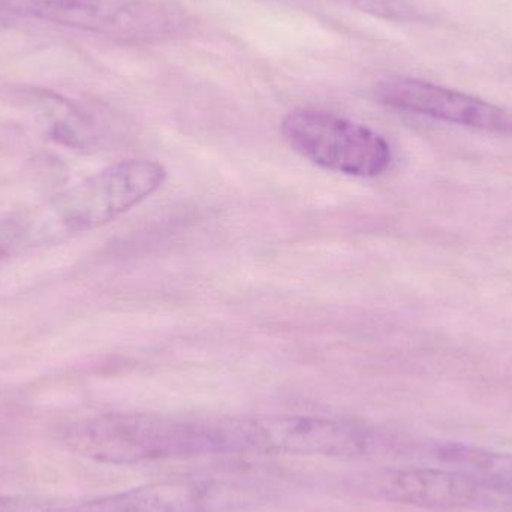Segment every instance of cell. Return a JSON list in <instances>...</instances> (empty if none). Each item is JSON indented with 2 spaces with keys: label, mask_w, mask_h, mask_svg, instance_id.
I'll list each match as a JSON object with an SVG mask.
<instances>
[{
  "label": "cell",
  "mask_w": 512,
  "mask_h": 512,
  "mask_svg": "<svg viewBox=\"0 0 512 512\" xmlns=\"http://www.w3.org/2000/svg\"><path fill=\"white\" fill-rule=\"evenodd\" d=\"M62 441L72 453L108 465L233 453L231 420L191 421L114 414L69 424Z\"/></svg>",
  "instance_id": "1"
},
{
  "label": "cell",
  "mask_w": 512,
  "mask_h": 512,
  "mask_svg": "<svg viewBox=\"0 0 512 512\" xmlns=\"http://www.w3.org/2000/svg\"><path fill=\"white\" fill-rule=\"evenodd\" d=\"M15 12L125 42L165 41L182 35V11L153 0H0Z\"/></svg>",
  "instance_id": "2"
},
{
  "label": "cell",
  "mask_w": 512,
  "mask_h": 512,
  "mask_svg": "<svg viewBox=\"0 0 512 512\" xmlns=\"http://www.w3.org/2000/svg\"><path fill=\"white\" fill-rule=\"evenodd\" d=\"M280 129L295 152L336 173L370 179L385 173L393 159L390 144L378 132L327 111H291Z\"/></svg>",
  "instance_id": "3"
},
{
  "label": "cell",
  "mask_w": 512,
  "mask_h": 512,
  "mask_svg": "<svg viewBox=\"0 0 512 512\" xmlns=\"http://www.w3.org/2000/svg\"><path fill=\"white\" fill-rule=\"evenodd\" d=\"M165 179L158 162H120L62 192L54 200V216L69 233L95 230L155 194Z\"/></svg>",
  "instance_id": "4"
},
{
  "label": "cell",
  "mask_w": 512,
  "mask_h": 512,
  "mask_svg": "<svg viewBox=\"0 0 512 512\" xmlns=\"http://www.w3.org/2000/svg\"><path fill=\"white\" fill-rule=\"evenodd\" d=\"M242 451L297 456H357L369 447V433L346 421L321 417L239 420Z\"/></svg>",
  "instance_id": "5"
},
{
  "label": "cell",
  "mask_w": 512,
  "mask_h": 512,
  "mask_svg": "<svg viewBox=\"0 0 512 512\" xmlns=\"http://www.w3.org/2000/svg\"><path fill=\"white\" fill-rule=\"evenodd\" d=\"M376 98L388 107L483 131L512 134V113L483 99L414 78L379 81Z\"/></svg>",
  "instance_id": "6"
},
{
  "label": "cell",
  "mask_w": 512,
  "mask_h": 512,
  "mask_svg": "<svg viewBox=\"0 0 512 512\" xmlns=\"http://www.w3.org/2000/svg\"><path fill=\"white\" fill-rule=\"evenodd\" d=\"M209 492L201 481L170 480L83 501L41 499L33 512H201Z\"/></svg>",
  "instance_id": "7"
},
{
  "label": "cell",
  "mask_w": 512,
  "mask_h": 512,
  "mask_svg": "<svg viewBox=\"0 0 512 512\" xmlns=\"http://www.w3.org/2000/svg\"><path fill=\"white\" fill-rule=\"evenodd\" d=\"M372 481L369 489L382 498L426 508L466 507L480 492L469 478L453 469H394Z\"/></svg>",
  "instance_id": "8"
},
{
  "label": "cell",
  "mask_w": 512,
  "mask_h": 512,
  "mask_svg": "<svg viewBox=\"0 0 512 512\" xmlns=\"http://www.w3.org/2000/svg\"><path fill=\"white\" fill-rule=\"evenodd\" d=\"M436 454L448 469L465 475L478 489L512 495V454L463 444L441 445Z\"/></svg>",
  "instance_id": "9"
},
{
  "label": "cell",
  "mask_w": 512,
  "mask_h": 512,
  "mask_svg": "<svg viewBox=\"0 0 512 512\" xmlns=\"http://www.w3.org/2000/svg\"><path fill=\"white\" fill-rule=\"evenodd\" d=\"M360 11L393 21H414L417 9L406 0H343Z\"/></svg>",
  "instance_id": "10"
}]
</instances>
